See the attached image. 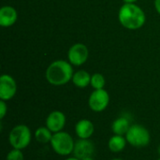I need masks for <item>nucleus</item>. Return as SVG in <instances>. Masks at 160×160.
<instances>
[{
	"label": "nucleus",
	"instance_id": "obj_5",
	"mask_svg": "<svg viewBox=\"0 0 160 160\" xmlns=\"http://www.w3.org/2000/svg\"><path fill=\"white\" fill-rule=\"evenodd\" d=\"M125 137L128 141V143L135 148L146 147L151 142L149 130L140 124L131 125Z\"/></svg>",
	"mask_w": 160,
	"mask_h": 160
},
{
	"label": "nucleus",
	"instance_id": "obj_20",
	"mask_svg": "<svg viewBox=\"0 0 160 160\" xmlns=\"http://www.w3.org/2000/svg\"><path fill=\"white\" fill-rule=\"evenodd\" d=\"M154 5H155V8L158 11V13L160 14V0H155Z\"/></svg>",
	"mask_w": 160,
	"mask_h": 160
},
{
	"label": "nucleus",
	"instance_id": "obj_19",
	"mask_svg": "<svg viewBox=\"0 0 160 160\" xmlns=\"http://www.w3.org/2000/svg\"><path fill=\"white\" fill-rule=\"evenodd\" d=\"M7 112H8V105H7L6 101L1 100L0 101V119L1 120L6 116Z\"/></svg>",
	"mask_w": 160,
	"mask_h": 160
},
{
	"label": "nucleus",
	"instance_id": "obj_9",
	"mask_svg": "<svg viewBox=\"0 0 160 160\" xmlns=\"http://www.w3.org/2000/svg\"><path fill=\"white\" fill-rule=\"evenodd\" d=\"M96 151L94 142L90 139H79L75 142L73 156L79 159L93 157Z\"/></svg>",
	"mask_w": 160,
	"mask_h": 160
},
{
	"label": "nucleus",
	"instance_id": "obj_25",
	"mask_svg": "<svg viewBox=\"0 0 160 160\" xmlns=\"http://www.w3.org/2000/svg\"><path fill=\"white\" fill-rule=\"evenodd\" d=\"M111 160H124V159H122V158H112V159H111Z\"/></svg>",
	"mask_w": 160,
	"mask_h": 160
},
{
	"label": "nucleus",
	"instance_id": "obj_23",
	"mask_svg": "<svg viewBox=\"0 0 160 160\" xmlns=\"http://www.w3.org/2000/svg\"><path fill=\"white\" fill-rule=\"evenodd\" d=\"M82 160H95V158H94L93 157H88V158H82Z\"/></svg>",
	"mask_w": 160,
	"mask_h": 160
},
{
	"label": "nucleus",
	"instance_id": "obj_7",
	"mask_svg": "<svg viewBox=\"0 0 160 160\" xmlns=\"http://www.w3.org/2000/svg\"><path fill=\"white\" fill-rule=\"evenodd\" d=\"M89 57V50L83 43L73 44L68 52V62L72 66L80 67L83 65Z\"/></svg>",
	"mask_w": 160,
	"mask_h": 160
},
{
	"label": "nucleus",
	"instance_id": "obj_15",
	"mask_svg": "<svg viewBox=\"0 0 160 160\" xmlns=\"http://www.w3.org/2000/svg\"><path fill=\"white\" fill-rule=\"evenodd\" d=\"M91 76L86 70L81 69L74 72L72 77V82L78 88H85L91 82Z\"/></svg>",
	"mask_w": 160,
	"mask_h": 160
},
{
	"label": "nucleus",
	"instance_id": "obj_2",
	"mask_svg": "<svg viewBox=\"0 0 160 160\" xmlns=\"http://www.w3.org/2000/svg\"><path fill=\"white\" fill-rule=\"evenodd\" d=\"M118 20L125 28L128 30H137L143 26L146 16L142 8L138 5L125 3L119 9Z\"/></svg>",
	"mask_w": 160,
	"mask_h": 160
},
{
	"label": "nucleus",
	"instance_id": "obj_26",
	"mask_svg": "<svg viewBox=\"0 0 160 160\" xmlns=\"http://www.w3.org/2000/svg\"><path fill=\"white\" fill-rule=\"evenodd\" d=\"M158 160H160V158H159V159H158Z\"/></svg>",
	"mask_w": 160,
	"mask_h": 160
},
{
	"label": "nucleus",
	"instance_id": "obj_10",
	"mask_svg": "<svg viewBox=\"0 0 160 160\" xmlns=\"http://www.w3.org/2000/svg\"><path fill=\"white\" fill-rule=\"evenodd\" d=\"M67 123V117L60 111H52L46 118V127L52 132L57 133L63 131Z\"/></svg>",
	"mask_w": 160,
	"mask_h": 160
},
{
	"label": "nucleus",
	"instance_id": "obj_16",
	"mask_svg": "<svg viewBox=\"0 0 160 160\" xmlns=\"http://www.w3.org/2000/svg\"><path fill=\"white\" fill-rule=\"evenodd\" d=\"M53 133L47 128V127H40L35 130L34 137L36 141L41 144H46L50 143L51 140L52 138Z\"/></svg>",
	"mask_w": 160,
	"mask_h": 160
},
{
	"label": "nucleus",
	"instance_id": "obj_1",
	"mask_svg": "<svg viewBox=\"0 0 160 160\" xmlns=\"http://www.w3.org/2000/svg\"><path fill=\"white\" fill-rule=\"evenodd\" d=\"M73 74V68L69 62L66 60H55L47 68L45 77L50 84L62 86L72 80Z\"/></svg>",
	"mask_w": 160,
	"mask_h": 160
},
{
	"label": "nucleus",
	"instance_id": "obj_22",
	"mask_svg": "<svg viewBox=\"0 0 160 160\" xmlns=\"http://www.w3.org/2000/svg\"><path fill=\"white\" fill-rule=\"evenodd\" d=\"M65 160H81V159H79V158H75V157L73 156V157H70V158H66Z\"/></svg>",
	"mask_w": 160,
	"mask_h": 160
},
{
	"label": "nucleus",
	"instance_id": "obj_24",
	"mask_svg": "<svg viewBox=\"0 0 160 160\" xmlns=\"http://www.w3.org/2000/svg\"><path fill=\"white\" fill-rule=\"evenodd\" d=\"M158 154H159V156H160V144H159V146H158Z\"/></svg>",
	"mask_w": 160,
	"mask_h": 160
},
{
	"label": "nucleus",
	"instance_id": "obj_14",
	"mask_svg": "<svg viewBox=\"0 0 160 160\" xmlns=\"http://www.w3.org/2000/svg\"><path fill=\"white\" fill-rule=\"evenodd\" d=\"M127 143L128 141L125 136L113 134L108 142V147L112 153H121L126 148Z\"/></svg>",
	"mask_w": 160,
	"mask_h": 160
},
{
	"label": "nucleus",
	"instance_id": "obj_17",
	"mask_svg": "<svg viewBox=\"0 0 160 160\" xmlns=\"http://www.w3.org/2000/svg\"><path fill=\"white\" fill-rule=\"evenodd\" d=\"M91 86L95 90L98 89H104V86L106 84V80L105 77L101 73H94L91 76Z\"/></svg>",
	"mask_w": 160,
	"mask_h": 160
},
{
	"label": "nucleus",
	"instance_id": "obj_13",
	"mask_svg": "<svg viewBox=\"0 0 160 160\" xmlns=\"http://www.w3.org/2000/svg\"><path fill=\"white\" fill-rule=\"evenodd\" d=\"M130 127H131L130 120L126 116H120L112 122V131L115 135L126 136Z\"/></svg>",
	"mask_w": 160,
	"mask_h": 160
},
{
	"label": "nucleus",
	"instance_id": "obj_8",
	"mask_svg": "<svg viewBox=\"0 0 160 160\" xmlns=\"http://www.w3.org/2000/svg\"><path fill=\"white\" fill-rule=\"evenodd\" d=\"M16 93L17 83L15 79L8 74H3L0 77V99L8 101L15 97Z\"/></svg>",
	"mask_w": 160,
	"mask_h": 160
},
{
	"label": "nucleus",
	"instance_id": "obj_18",
	"mask_svg": "<svg viewBox=\"0 0 160 160\" xmlns=\"http://www.w3.org/2000/svg\"><path fill=\"white\" fill-rule=\"evenodd\" d=\"M6 160H24V157L22 150L12 148V150L8 153Z\"/></svg>",
	"mask_w": 160,
	"mask_h": 160
},
{
	"label": "nucleus",
	"instance_id": "obj_6",
	"mask_svg": "<svg viewBox=\"0 0 160 160\" xmlns=\"http://www.w3.org/2000/svg\"><path fill=\"white\" fill-rule=\"evenodd\" d=\"M109 103L110 95L105 89L94 90L88 98V106L95 112H101L105 111Z\"/></svg>",
	"mask_w": 160,
	"mask_h": 160
},
{
	"label": "nucleus",
	"instance_id": "obj_11",
	"mask_svg": "<svg viewBox=\"0 0 160 160\" xmlns=\"http://www.w3.org/2000/svg\"><path fill=\"white\" fill-rule=\"evenodd\" d=\"M18 18L17 10L11 6H4L0 9V25L2 27L12 26Z\"/></svg>",
	"mask_w": 160,
	"mask_h": 160
},
{
	"label": "nucleus",
	"instance_id": "obj_3",
	"mask_svg": "<svg viewBox=\"0 0 160 160\" xmlns=\"http://www.w3.org/2000/svg\"><path fill=\"white\" fill-rule=\"evenodd\" d=\"M50 145L57 155L61 157H68L73 154L75 141L69 133L60 131L53 133Z\"/></svg>",
	"mask_w": 160,
	"mask_h": 160
},
{
	"label": "nucleus",
	"instance_id": "obj_12",
	"mask_svg": "<svg viewBox=\"0 0 160 160\" xmlns=\"http://www.w3.org/2000/svg\"><path fill=\"white\" fill-rule=\"evenodd\" d=\"M95 131V126L88 119H81L75 125V133L79 139H90Z\"/></svg>",
	"mask_w": 160,
	"mask_h": 160
},
{
	"label": "nucleus",
	"instance_id": "obj_4",
	"mask_svg": "<svg viewBox=\"0 0 160 160\" xmlns=\"http://www.w3.org/2000/svg\"><path fill=\"white\" fill-rule=\"evenodd\" d=\"M32 141V132L26 125H17L9 132L8 142L12 148L23 150L29 146Z\"/></svg>",
	"mask_w": 160,
	"mask_h": 160
},
{
	"label": "nucleus",
	"instance_id": "obj_21",
	"mask_svg": "<svg viewBox=\"0 0 160 160\" xmlns=\"http://www.w3.org/2000/svg\"><path fill=\"white\" fill-rule=\"evenodd\" d=\"M125 3H128V4H135L138 0H123Z\"/></svg>",
	"mask_w": 160,
	"mask_h": 160
}]
</instances>
